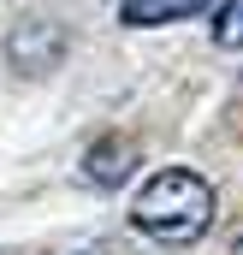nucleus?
Segmentation results:
<instances>
[{
	"label": "nucleus",
	"mask_w": 243,
	"mask_h": 255,
	"mask_svg": "<svg viewBox=\"0 0 243 255\" xmlns=\"http://www.w3.org/2000/svg\"><path fill=\"white\" fill-rule=\"evenodd\" d=\"M130 226L154 244H190L214 226V184L190 166H166L130 196Z\"/></svg>",
	"instance_id": "nucleus-1"
},
{
	"label": "nucleus",
	"mask_w": 243,
	"mask_h": 255,
	"mask_svg": "<svg viewBox=\"0 0 243 255\" xmlns=\"http://www.w3.org/2000/svg\"><path fill=\"white\" fill-rule=\"evenodd\" d=\"M65 60V30L54 18H18L6 30V65L18 77H48Z\"/></svg>",
	"instance_id": "nucleus-2"
},
{
	"label": "nucleus",
	"mask_w": 243,
	"mask_h": 255,
	"mask_svg": "<svg viewBox=\"0 0 243 255\" xmlns=\"http://www.w3.org/2000/svg\"><path fill=\"white\" fill-rule=\"evenodd\" d=\"M130 172H136V142H130V136H95V142H89V154H83V178H89V184L113 190Z\"/></svg>",
	"instance_id": "nucleus-3"
},
{
	"label": "nucleus",
	"mask_w": 243,
	"mask_h": 255,
	"mask_svg": "<svg viewBox=\"0 0 243 255\" xmlns=\"http://www.w3.org/2000/svg\"><path fill=\"white\" fill-rule=\"evenodd\" d=\"M208 12V0H119V18L130 30H154V24H184Z\"/></svg>",
	"instance_id": "nucleus-4"
},
{
	"label": "nucleus",
	"mask_w": 243,
	"mask_h": 255,
	"mask_svg": "<svg viewBox=\"0 0 243 255\" xmlns=\"http://www.w3.org/2000/svg\"><path fill=\"white\" fill-rule=\"evenodd\" d=\"M208 36H214V48H243V0H220L214 6Z\"/></svg>",
	"instance_id": "nucleus-5"
},
{
	"label": "nucleus",
	"mask_w": 243,
	"mask_h": 255,
	"mask_svg": "<svg viewBox=\"0 0 243 255\" xmlns=\"http://www.w3.org/2000/svg\"><path fill=\"white\" fill-rule=\"evenodd\" d=\"M232 255H243V238H238V244H232Z\"/></svg>",
	"instance_id": "nucleus-6"
}]
</instances>
